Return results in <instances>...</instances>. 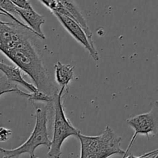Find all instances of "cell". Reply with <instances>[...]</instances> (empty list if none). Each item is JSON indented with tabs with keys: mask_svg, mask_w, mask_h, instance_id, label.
Returning <instances> with one entry per match:
<instances>
[{
	"mask_svg": "<svg viewBox=\"0 0 158 158\" xmlns=\"http://www.w3.org/2000/svg\"><path fill=\"white\" fill-rule=\"evenodd\" d=\"M52 14L56 17L65 29L89 52L94 60L98 61L100 60V56L94 46V43L89 39L87 33L83 26L72 17L58 12H54Z\"/></svg>",
	"mask_w": 158,
	"mask_h": 158,
	"instance_id": "obj_6",
	"label": "cell"
},
{
	"mask_svg": "<svg viewBox=\"0 0 158 158\" xmlns=\"http://www.w3.org/2000/svg\"><path fill=\"white\" fill-rule=\"evenodd\" d=\"M0 23L1 52L32 79L39 90L56 97L60 89L45 64L43 47L39 42L43 40L41 35L25 24L12 21Z\"/></svg>",
	"mask_w": 158,
	"mask_h": 158,
	"instance_id": "obj_1",
	"label": "cell"
},
{
	"mask_svg": "<svg viewBox=\"0 0 158 158\" xmlns=\"http://www.w3.org/2000/svg\"><path fill=\"white\" fill-rule=\"evenodd\" d=\"M0 69H1L2 73H4L6 77L12 82L21 85L30 92L35 93L39 91V89L36 86H34L32 83H28L23 79L21 73L23 70L16 65L14 66V65H8L1 63H0Z\"/></svg>",
	"mask_w": 158,
	"mask_h": 158,
	"instance_id": "obj_8",
	"label": "cell"
},
{
	"mask_svg": "<svg viewBox=\"0 0 158 158\" xmlns=\"http://www.w3.org/2000/svg\"><path fill=\"white\" fill-rule=\"evenodd\" d=\"M39 1L45 5L51 11L52 13L58 12V13L63 14V15H67V16H71L69 12L61 4L60 0H39Z\"/></svg>",
	"mask_w": 158,
	"mask_h": 158,
	"instance_id": "obj_10",
	"label": "cell"
},
{
	"mask_svg": "<svg viewBox=\"0 0 158 158\" xmlns=\"http://www.w3.org/2000/svg\"><path fill=\"white\" fill-rule=\"evenodd\" d=\"M81 145L82 158H106L119 154L124 157L126 151L120 148L121 137L116 134L109 126L97 136H86L78 134Z\"/></svg>",
	"mask_w": 158,
	"mask_h": 158,
	"instance_id": "obj_3",
	"label": "cell"
},
{
	"mask_svg": "<svg viewBox=\"0 0 158 158\" xmlns=\"http://www.w3.org/2000/svg\"><path fill=\"white\" fill-rule=\"evenodd\" d=\"M17 15H19L26 22V24H28L29 27L32 28L35 32H36L39 35H41L43 40L46 39V36L42 31L41 28L42 25L44 24L46 20L43 15L35 12L33 8H32V9H22V8L18 7Z\"/></svg>",
	"mask_w": 158,
	"mask_h": 158,
	"instance_id": "obj_7",
	"label": "cell"
},
{
	"mask_svg": "<svg viewBox=\"0 0 158 158\" xmlns=\"http://www.w3.org/2000/svg\"><path fill=\"white\" fill-rule=\"evenodd\" d=\"M0 8L6 12L17 15L18 6H15L11 0H0Z\"/></svg>",
	"mask_w": 158,
	"mask_h": 158,
	"instance_id": "obj_11",
	"label": "cell"
},
{
	"mask_svg": "<svg viewBox=\"0 0 158 158\" xmlns=\"http://www.w3.org/2000/svg\"><path fill=\"white\" fill-rule=\"evenodd\" d=\"M15 6L22 9H32L30 2L29 0H11Z\"/></svg>",
	"mask_w": 158,
	"mask_h": 158,
	"instance_id": "obj_13",
	"label": "cell"
},
{
	"mask_svg": "<svg viewBox=\"0 0 158 158\" xmlns=\"http://www.w3.org/2000/svg\"><path fill=\"white\" fill-rule=\"evenodd\" d=\"M12 134V131L11 130L2 127L0 128V141L4 142L9 140Z\"/></svg>",
	"mask_w": 158,
	"mask_h": 158,
	"instance_id": "obj_12",
	"label": "cell"
},
{
	"mask_svg": "<svg viewBox=\"0 0 158 158\" xmlns=\"http://www.w3.org/2000/svg\"><path fill=\"white\" fill-rule=\"evenodd\" d=\"M130 157H134V156H130ZM158 157V149L155 150V151H150V152L146 153L144 154H142V155L138 156V157Z\"/></svg>",
	"mask_w": 158,
	"mask_h": 158,
	"instance_id": "obj_14",
	"label": "cell"
},
{
	"mask_svg": "<svg viewBox=\"0 0 158 158\" xmlns=\"http://www.w3.org/2000/svg\"><path fill=\"white\" fill-rule=\"evenodd\" d=\"M32 103L35 107V123L31 135L18 148L11 150L0 148L1 158L19 157L24 154H28L30 157H35V151L40 146L50 148L52 140H50L48 131V115L49 110L54 109V103H40L39 101Z\"/></svg>",
	"mask_w": 158,
	"mask_h": 158,
	"instance_id": "obj_2",
	"label": "cell"
},
{
	"mask_svg": "<svg viewBox=\"0 0 158 158\" xmlns=\"http://www.w3.org/2000/svg\"><path fill=\"white\" fill-rule=\"evenodd\" d=\"M65 89H66V86H62L54 102L53 135L48 152V156L50 157H60L62 154V145L65 140L73 136L77 137L80 133L73 126L65 114L63 103V94Z\"/></svg>",
	"mask_w": 158,
	"mask_h": 158,
	"instance_id": "obj_4",
	"label": "cell"
},
{
	"mask_svg": "<svg viewBox=\"0 0 158 158\" xmlns=\"http://www.w3.org/2000/svg\"><path fill=\"white\" fill-rule=\"evenodd\" d=\"M126 121L134 130V134L127 148L124 157H128V153L137 136L144 135L148 137L150 134L152 136L158 134V101L156 100L151 104V108L148 112L133 116L127 119Z\"/></svg>",
	"mask_w": 158,
	"mask_h": 158,
	"instance_id": "obj_5",
	"label": "cell"
},
{
	"mask_svg": "<svg viewBox=\"0 0 158 158\" xmlns=\"http://www.w3.org/2000/svg\"><path fill=\"white\" fill-rule=\"evenodd\" d=\"M55 78L60 86H66L69 89V83L73 79L74 66L70 64H63L58 61L55 64Z\"/></svg>",
	"mask_w": 158,
	"mask_h": 158,
	"instance_id": "obj_9",
	"label": "cell"
}]
</instances>
